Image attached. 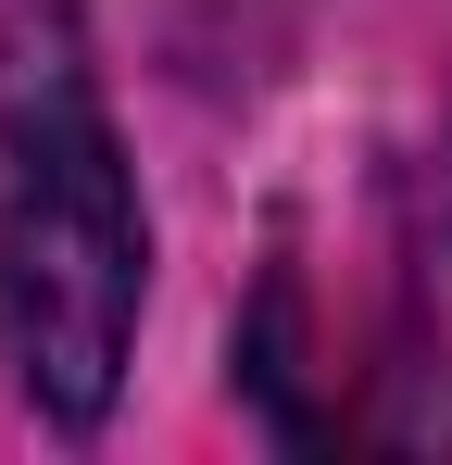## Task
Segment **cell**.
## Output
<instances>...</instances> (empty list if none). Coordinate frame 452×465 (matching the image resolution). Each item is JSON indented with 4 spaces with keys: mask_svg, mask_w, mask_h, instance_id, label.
Listing matches in <instances>:
<instances>
[{
    "mask_svg": "<svg viewBox=\"0 0 452 465\" xmlns=\"http://www.w3.org/2000/svg\"><path fill=\"white\" fill-rule=\"evenodd\" d=\"M0 340L64 428L113 402L139 340V189L64 25L0 38Z\"/></svg>",
    "mask_w": 452,
    "mask_h": 465,
    "instance_id": "6da1fadb",
    "label": "cell"
}]
</instances>
